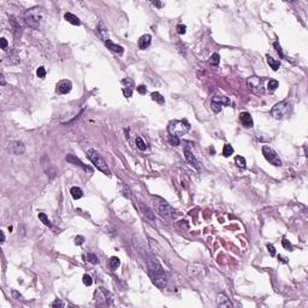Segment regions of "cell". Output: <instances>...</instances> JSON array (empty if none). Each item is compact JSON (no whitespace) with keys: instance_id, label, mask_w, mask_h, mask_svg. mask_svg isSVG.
Returning <instances> with one entry per match:
<instances>
[{"instance_id":"6da1fadb","label":"cell","mask_w":308,"mask_h":308,"mask_svg":"<svg viewBox=\"0 0 308 308\" xmlns=\"http://www.w3.org/2000/svg\"><path fill=\"white\" fill-rule=\"evenodd\" d=\"M148 267H149V274L152 277L153 283L158 288L163 289L166 285V276L161 265L155 259H150L148 260Z\"/></svg>"},{"instance_id":"7a4b0ae2","label":"cell","mask_w":308,"mask_h":308,"mask_svg":"<svg viewBox=\"0 0 308 308\" xmlns=\"http://www.w3.org/2000/svg\"><path fill=\"white\" fill-rule=\"evenodd\" d=\"M42 9L40 7H34L30 9L25 12L24 15V22L28 27L33 28V29H39L41 25V22L43 19V13L41 11Z\"/></svg>"},{"instance_id":"3957f363","label":"cell","mask_w":308,"mask_h":308,"mask_svg":"<svg viewBox=\"0 0 308 308\" xmlns=\"http://www.w3.org/2000/svg\"><path fill=\"white\" fill-rule=\"evenodd\" d=\"M190 130V124L184 120V119H176V120H172L169 123V126H167V131L171 136H182V135H185L188 131Z\"/></svg>"},{"instance_id":"277c9868","label":"cell","mask_w":308,"mask_h":308,"mask_svg":"<svg viewBox=\"0 0 308 308\" xmlns=\"http://www.w3.org/2000/svg\"><path fill=\"white\" fill-rule=\"evenodd\" d=\"M87 155H88V158L90 159V161L93 163V165H94L99 171H101L102 173H105V175H107V176H111V171H110V169H108L106 161L102 159V157L100 155V154H99L95 149H93V148L88 149Z\"/></svg>"},{"instance_id":"5b68a950","label":"cell","mask_w":308,"mask_h":308,"mask_svg":"<svg viewBox=\"0 0 308 308\" xmlns=\"http://www.w3.org/2000/svg\"><path fill=\"white\" fill-rule=\"evenodd\" d=\"M247 87L256 95H262L265 93L264 80L259 76H250L247 78Z\"/></svg>"},{"instance_id":"8992f818","label":"cell","mask_w":308,"mask_h":308,"mask_svg":"<svg viewBox=\"0 0 308 308\" xmlns=\"http://www.w3.org/2000/svg\"><path fill=\"white\" fill-rule=\"evenodd\" d=\"M289 111H290V105L286 101H279L272 107L271 113L276 119H283L289 114Z\"/></svg>"},{"instance_id":"52a82bcc","label":"cell","mask_w":308,"mask_h":308,"mask_svg":"<svg viewBox=\"0 0 308 308\" xmlns=\"http://www.w3.org/2000/svg\"><path fill=\"white\" fill-rule=\"evenodd\" d=\"M262 154H264L265 159H266L268 163H271L272 165H274V166H280V165H282V160L279 159L278 154H277L271 147H268V146H262Z\"/></svg>"},{"instance_id":"ba28073f","label":"cell","mask_w":308,"mask_h":308,"mask_svg":"<svg viewBox=\"0 0 308 308\" xmlns=\"http://www.w3.org/2000/svg\"><path fill=\"white\" fill-rule=\"evenodd\" d=\"M158 209H159L160 215H161V217H164V218L171 219V218H173V217H175V211H173V208H172L170 205L165 203V201H164V202H161V205H159Z\"/></svg>"},{"instance_id":"9c48e42d","label":"cell","mask_w":308,"mask_h":308,"mask_svg":"<svg viewBox=\"0 0 308 308\" xmlns=\"http://www.w3.org/2000/svg\"><path fill=\"white\" fill-rule=\"evenodd\" d=\"M184 157H185L187 161H188L193 167H195L196 170H200L199 161H197V159L195 158V155L193 154V152L189 149V147H188V146H185V147H184Z\"/></svg>"},{"instance_id":"30bf717a","label":"cell","mask_w":308,"mask_h":308,"mask_svg":"<svg viewBox=\"0 0 308 308\" xmlns=\"http://www.w3.org/2000/svg\"><path fill=\"white\" fill-rule=\"evenodd\" d=\"M71 89H72L71 81L63 80L57 84V93H59V94H67V93H70Z\"/></svg>"},{"instance_id":"8fae6325","label":"cell","mask_w":308,"mask_h":308,"mask_svg":"<svg viewBox=\"0 0 308 308\" xmlns=\"http://www.w3.org/2000/svg\"><path fill=\"white\" fill-rule=\"evenodd\" d=\"M66 161L67 163H70V164H72V165H76V166H80V167H82L83 170H88V171H90V169L87 166V165H84L78 158H77L76 155H73V154H67L66 155Z\"/></svg>"},{"instance_id":"7c38bea8","label":"cell","mask_w":308,"mask_h":308,"mask_svg":"<svg viewBox=\"0 0 308 308\" xmlns=\"http://www.w3.org/2000/svg\"><path fill=\"white\" fill-rule=\"evenodd\" d=\"M217 306L218 307H225V308H230L232 307V302L231 300L225 295V294H219L218 297H217Z\"/></svg>"},{"instance_id":"4fadbf2b","label":"cell","mask_w":308,"mask_h":308,"mask_svg":"<svg viewBox=\"0 0 308 308\" xmlns=\"http://www.w3.org/2000/svg\"><path fill=\"white\" fill-rule=\"evenodd\" d=\"M240 120L244 128H252L253 126V118L249 112H241L240 113Z\"/></svg>"},{"instance_id":"5bb4252c","label":"cell","mask_w":308,"mask_h":308,"mask_svg":"<svg viewBox=\"0 0 308 308\" xmlns=\"http://www.w3.org/2000/svg\"><path fill=\"white\" fill-rule=\"evenodd\" d=\"M10 24H11V27H12V30H13L15 36L18 37V36L21 35V33H22V27H21L19 22L16 19L15 16H10Z\"/></svg>"},{"instance_id":"9a60e30c","label":"cell","mask_w":308,"mask_h":308,"mask_svg":"<svg viewBox=\"0 0 308 308\" xmlns=\"http://www.w3.org/2000/svg\"><path fill=\"white\" fill-rule=\"evenodd\" d=\"M11 149H12V152H13L15 154H17V155H21V154H23V153L25 152V146H24L23 142H21V141H15V142H12V144H11Z\"/></svg>"},{"instance_id":"2e32d148","label":"cell","mask_w":308,"mask_h":308,"mask_svg":"<svg viewBox=\"0 0 308 308\" xmlns=\"http://www.w3.org/2000/svg\"><path fill=\"white\" fill-rule=\"evenodd\" d=\"M96 31H98V34H99V36L104 40V41H107V40H110L108 39V33H107V29H106V27H105V24L102 23V22H99V24H98V28H96Z\"/></svg>"},{"instance_id":"e0dca14e","label":"cell","mask_w":308,"mask_h":308,"mask_svg":"<svg viewBox=\"0 0 308 308\" xmlns=\"http://www.w3.org/2000/svg\"><path fill=\"white\" fill-rule=\"evenodd\" d=\"M150 42H152V36L148 35V34H146V35H143V36L140 37V40H138V47H140L141 49H146V48L150 45Z\"/></svg>"},{"instance_id":"ac0fdd59","label":"cell","mask_w":308,"mask_h":308,"mask_svg":"<svg viewBox=\"0 0 308 308\" xmlns=\"http://www.w3.org/2000/svg\"><path fill=\"white\" fill-rule=\"evenodd\" d=\"M64 18H65V21H67V22L71 23L72 25H81L80 18L77 17V16H75V15H72V13H70V12H66V13L64 15Z\"/></svg>"},{"instance_id":"d6986e66","label":"cell","mask_w":308,"mask_h":308,"mask_svg":"<svg viewBox=\"0 0 308 308\" xmlns=\"http://www.w3.org/2000/svg\"><path fill=\"white\" fill-rule=\"evenodd\" d=\"M105 43H106V46H107V47H108L111 51H113V52H116V53H118V54H123V52H124V48H123L122 46L113 43L111 40H107V41H105Z\"/></svg>"},{"instance_id":"ffe728a7","label":"cell","mask_w":308,"mask_h":308,"mask_svg":"<svg viewBox=\"0 0 308 308\" xmlns=\"http://www.w3.org/2000/svg\"><path fill=\"white\" fill-rule=\"evenodd\" d=\"M212 101L213 102H218L220 104L221 106H230L231 105V100L226 96H219V95H215L212 98Z\"/></svg>"},{"instance_id":"44dd1931","label":"cell","mask_w":308,"mask_h":308,"mask_svg":"<svg viewBox=\"0 0 308 308\" xmlns=\"http://www.w3.org/2000/svg\"><path fill=\"white\" fill-rule=\"evenodd\" d=\"M6 63L10 64V65H17V64L19 63V57H18V54H17L15 51H12V52L10 53V55L6 57Z\"/></svg>"},{"instance_id":"7402d4cb","label":"cell","mask_w":308,"mask_h":308,"mask_svg":"<svg viewBox=\"0 0 308 308\" xmlns=\"http://www.w3.org/2000/svg\"><path fill=\"white\" fill-rule=\"evenodd\" d=\"M70 194H71V196H72L75 200H78V199H81V197L83 196V191H82V189L78 188V187H72V188L70 189Z\"/></svg>"},{"instance_id":"603a6c76","label":"cell","mask_w":308,"mask_h":308,"mask_svg":"<svg viewBox=\"0 0 308 308\" xmlns=\"http://www.w3.org/2000/svg\"><path fill=\"white\" fill-rule=\"evenodd\" d=\"M150 98H152V100H153V101L158 102L159 105H164V104H165V99H164V96H163L160 93H158V92L152 93V94H150Z\"/></svg>"},{"instance_id":"cb8c5ba5","label":"cell","mask_w":308,"mask_h":308,"mask_svg":"<svg viewBox=\"0 0 308 308\" xmlns=\"http://www.w3.org/2000/svg\"><path fill=\"white\" fill-rule=\"evenodd\" d=\"M140 207H141V209H142V213H143L147 218H149L150 220H155V215H154V213L152 212V209H149L147 206H143V205H140Z\"/></svg>"},{"instance_id":"d4e9b609","label":"cell","mask_w":308,"mask_h":308,"mask_svg":"<svg viewBox=\"0 0 308 308\" xmlns=\"http://www.w3.org/2000/svg\"><path fill=\"white\" fill-rule=\"evenodd\" d=\"M267 63H268V65L274 70V71H277L278 69H279V66H280V63L278 61V60H274L272 57H270V55H267Z\"/></svg>"},{"instance_id":"484cf974","label":"cell","mask_w":308,"mask_h":308,"mask_svg":"<svg viewBox=\"0 0 308 308\" xmlns=\"http://www.w3.org/2000/svg\"><path fill=\"white\" fill-rule=\"evenodd\" d=\"M219 61H220V55H219L218 53L212 54V55H211V58H209V60H208L209 65H212V66H218Z\"/></svg>"},{"instance_id":"4316f807","label":"cell","mask_w":308,"mask_h":308,"mask_svg":"<svg viewBox=\"0 0 308 308\" xmlns=\"http://www.w3.org/2000/svg\"><path fill=\"white\" fill-rule=\"evenodd\" d=\"M232 153H234V148L231 147V144H229V143L224 144V147H223V155L224 157H230Z\"/></svg>"},{"instance_id":"83f0119b","label":"cell","mask_w":308,"mask_h":308,"mask_svg":"<svg viewBox=\"0 0 308 308\" xmlns=\"http://www.w3.org/2000/svg\"><path fill=\"white\" fill-rule=\"evenodd\" d=\"M235 164L238 166V167H241V169H244L246 167V159L243 158V157H241V155H237L236 158H235Z\"/></svg>"},{"instance_id":"f1b7e54d","label":"cell","mask_w":308,"mask_h":308,"mask_svg":"<svg viewBox=\"0 0 308 308\" xmlns=\"http://www.w3.org/2000/svg\"><path fill=\"white\" fill-rule=\"evenodd\" d=\"M39 219L46 225V226H48V227H51L52 226V224H51V221H49V219H48V217L45 214V213H39Z\"/></svg>"},{"instance_id":"f546056e","label":"cell","mask_w":308,"mask_h":308,"mask_svg":"<svg viewBox=\"0 0 308 308\" xmlns=\"http://www.w3.org/2000/svg\"><path fill=\"white\" fill-rule=\"evenodd\" d=\"M278 87H279V83H278V81H276V80H271V81L268 82V84H267V89H268L270 92H274Z\"/></svg>"},{"instance_id":"4dcf8cb0","label":"cell","mask_w":308,"mask_h":308,"mask_svg":"<svg viewBox=\"0 0 308 308\" xmlns=\"http://www.w3.org/2000/svg\"><path fill=\"white\" fill-rule=\"evenodd\" d=\"M136 146L140 150H146L147 149V146H146V142L143 141V138L141 137H136Z\"/></svg>"},{"instance_id":"1f68e13d","label":"cell","mask_w":308,"mask_h":308,"mask_svg":"<svg viewBox=\"0 0 308 308\" xmlns=\"http://www.w3.org/2000/svg\"><path fill=\"white\" fill-rule=\"evenodd\" d=\"M119 265H120V260H119L118 258H116V256H112L111 260H110V266H111V268H112V270H116L117 267H119Z\"/></svg>"},{"instance_id":"d6a6232c","label":"cell","mask_w":308,"mask_h":308,"mask_svg":"<svg viewBox=\"0 0 308 308\" xmlns=\"http://www.w3.org/2000/svg\"><path fill=\"white\" fill-rule=\"evenodd\" d=\"M122 83L124 84V88H131V89H134V86H135V83H134V81L132 80H130V78H123L122 80Z\"/></svg>"},{"instance_id":"836d02e7","label":"cell","mask_w":308,"mask_h":308,"mask_svg":"<svg viewBox=\"0 0 308 308\" xmlns=\"http://www.w3.org/2000/svg\"><path fill=\"white\" fill-rule=\"evenodd\" d=\"M87 260H88L90 264H94V265L99 264V258H98L95 254H92V253L87 254Z\"/></svg>"},{"instance_id":"e575fe53","label":"cell","mask_w":308,"mask_h":308,"mask_svg":"<svg viewBox=\"0 0 308 308\" xmlns=\"http://www.w3.org/2000/svg\"><path fill=\"white\" fill-rule=\"evenodd\" d=\"M169 142L172 144V146H179L181 144V140H179V137H177V136H169Z\"/></svg>"},{"instance_id":"d590c367","label":"cell","mask_w":308,"mask_h":308,"mask_svg":"<svg viewBox=\"0 0 308 308\" xmlns=\"http://www.w3.org/2000/svg\"><path fill=\"white\" fill-rule=\"evenodd\" d=\"M36 76L39 77V78H45V76H46V70H45V67H43V66H40V67L36 70Z\"/></svg>"},{"instance_id":"8d00e7d4","label":"cell","mask_w":308,"mask_h":308,"mask_svg":"<svg viewBox=\"0 0 308 308\" xmlns=\"http://www.w3.org/2000/svg\"><path fill=\"white\" fill-rule=\"evenodd\" d=\"M211 107H212V110H213L215 113H218V112L221 111V107H223V106H221L220 104H218V102H213V101H212V102H211Z\"/></svg>"},{"instance_id":"74e56055","label":"cell","mask_w":308,"mask_h":308,"mask_svg":"<svg viewBox=\"0 0 308 308\" xmlns=\"http://www.w3.org/2000/svg\"><path fill=\"white\" fill-rule=\"evenodd\" d=\"M83 284H84V285H87V286H90V285L93 284V279H92V277H90V276H88V274H84V276H83Z\"/></svg>"},{"instance_id":"f35d334b","label":"cell","mask_w":308,"mask_h":308,"mask_svg":"<svg viewBox=\"0 0 308 308\" xmlns=\"http://www.w3.org/2000/svg\"><path fill=\"white\" fill-rule=\"evenodd\" d=\"M273 46H274V48H276V51L278 52V54L280 55V58H284V54H283V51H282V47H280V45L278 43V41H276L274 43H273Z\"/></svg>"},{"instance_id":"ab89813d","label":"cell","mask_w":308,"mask_h":308,"mask_svg":"<svg viewBox=\"0 0 308 308\" xmlns=\"http://www.w3.org/2000/svg\"><path fill=\"white\" fill-rule=\"evenodd\" d=\"M122 90H123V94H124L125 98H128V99L131 98V95H132V89H131V88H124V87H123Z\"/></svg>"},{"instance_id":"60d3db41","label":"cell","mask_w":308,"mask_h":308,"mask_svg":"<svg viewBox=\"0 0 308 308\" xmlns=\"http://www.w3.org/2000/svg\"><path fill=\"white\" fill-rule=\"evenodd\" d=\"M282 244H283V247H284L285 249H288V250H292V246H291V243H290L288 240L283 238V241H282Z\"/></svg>"},{"instance_id":"b9f144b4","label":"cell","mask_w":308,"mask_h":308,"mask_svg":"<svg viewBox=\"0 0 308 308\" xmlns=\"http://www.w3.org/2000/svg\"><path fill=\"white\" fill-rule=\"evenodd\" d=\"M185 31H187V27L185 25H183V24H178L177 25V33L178 34L183 35V34H185Z\"/></svg>"},{"instance_id":"7bdbcfd3","label":"cell","mask_w":308,"mask_h":308,"mask_svg":"<svg viewBox=\"0 0 308 308\" xmlns=\"http://www.w3.org/2000/svg\"><path fill=\"white\" fill-rule=\"evenodd\" d=\"M123 195H124L125 197H129V199L131 197V191L129 190V188H128L126 185H125V187H123Z\"/></svg>"},{"instance_id":"ee69618b","label":"cell","mask_w":308,"mask_h":308,"mask_svg":"<svg viewBox=\"0 0 308 308\" xmlns=\"http://www.w3.org/2000/svg\"><path fill=\"white\" fill-rule=\"evenodd\" d=\"M51 306H52L53 308H55V307H64V303H63L60 300H58V298H57V300H55Z\"/></svg>"},{"instance_id":"f6af8a7d","label":"cell","mask_w":308,"mask_h":308,"mask_svg":"<svg viewBox=\"0 0 308 308\" xmlns=\"http://www.w3.org/2000/svg\"><path fill=\"white\" fill-rule=\"evenodd\" d=\"M136 89H137V92H138L140 94H142V95H144V94L147 93V88H146L144 86H138Z\"/></svg>"},{"instance_id":"bcb514c9","label":"cell","mask_w":308,"mask_h":308,"mask_svg":"<svg viewBox=\"0 0 308 308\" xmlns=\"http://www.w3.org/2000/svg\"><path fill=\"white\" fill-rule=\"evenodd\" d=\"M83 242H84V237H83V236H77V237L75 238V243H76V244H78V246H80V244H82Z\"/></svg>"},{"instance_id":"7dc6e473","label":"cell","mask_w":308,"mask_h":308,"mask_svg":"<svg viewBox=\"0 0 308 308\" xmlns=\"http://www.w3.org/2000/svg\"><path fill=\"white\" fill-rule=\"evenodd\" d=\"M267 249H268V252H270V254H271L272 256L276 255V248H274L272 244H267Z\"/></svg>"},{"instance_id":"c3c4849f","label":"cell","mask_w":308,"mask_h":308,"mask_svg":"<svg viewBox=\"0 0 308 308\" xmlns=\"http://www.w3.org/2000/svg\"><path fill=\"white\" fill-rule=\"evenodd\" d=\"M0 41H1V48L5 51V49H7V41H6V39L5 37H1L0 39Z\"/></svg>"},{"instance_id":"681fc988","label":"cell","mask_w":308,"mask_h":308,"mask_svg":"<svg viewBox=\"0 0 308 308\" xmlns=\"http://www.w3.org/2000/svg\"><path fill=\"white\" fill-rule=\"evenodd\" d=\"M12 295H13V296H15V297H16L17 300L22 298V295H21V294H18V292H17L16 290H12Z\"/></svg>"},{"instance_id":"f907efd6","label":"cell","mask_w":308,"mask_h":308,"mask_svg":"<svg viewBox=\"0 0 308 308\" xmlns=\"http://www.w3.org/2000/svg\"><path fill=\"white\" fill-rule=\"evenodd\" d=\"M0 83H1V86H5V77L3 73H0Z\"/></svg>"},{"instance_id":"816d5d0a","label":"cell","mask_w":308,"mask_h":308,"mask_svg":"<svg viewBox=\"0 0 308 308\" xmlns=\"http://www.w3.org/2000/svg\"><path fill=\"white\" fill-rule=\"evenodd\" d=\"M0 234H1V242H5V234H4V231H0Z\"/></svg>"},{"instance_id":"f5cc1de1","label":"cell","mask_w":308,"mask_h":308,"mask_svg":"<svg viewBox=\"0 0 308 308\" xmlns=\"http://www.w3.org/2000/svg\"><path fill=\"white\" fill-rule=\"evenodd\" d=\"M278 259H279V260H280V261H282V262H288V260H286V259H285V258H283V256H280V255H279V256H278Z\"/></svg>"},{"instance_id":"db71d44e","label":"cell","mask_w":308,"mask_h":308,"mask_svg":"<svg viewBox=\"0 0 308 308\" xmlns=\"http://www.w3.org/2000/svg\"><path fill=\"white\" fill-rule=\"evenodd\" d=\"M153 4L155 5V6H158V7H161V6H163L161 3H159V1H153Z\"/></svg>"}]
</instances>
